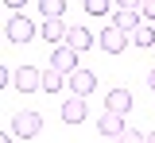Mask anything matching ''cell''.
Returning a JSON list of instances; mask_svg holds the SVG:
<instances>
[{"instance_id": "cell-3", "label": "cell", "mask_w": 155, "mask_h": 143, "mask_svg": "<svg viewBox=\"0 0 155 143\" xmlns=\"http://www.w3.org/2000/svg\"><path fill=\"white\" fill-rule=\"evenodd\" d=\"M97 43H101V50H109V54H120V50H128V43H132V35L109 23V27L101 31V39H97Z\"/></svg>"}, {"instance_id": "cell-6", "label": "cell", "mask_w": 155, "mask_h": 143, "mask_svg": "<svg viewBox=\"0 0 155 143\" xmlns=\"http://www.w3.org/2000/svg\"><path fill=\"white\" fill-rule=\"evenodd\" d=\"M51 70H58V74H74L78 70V50H70V46H58L54 54H51Z\"/></svg>"}, {"instance_id": "cell-12", "label": "cell", "mask_w": 155, "mask_h": 143, "mask_svg": "<svg viewBox=\"0 0 155 143\" xmlns=\"http://www.w3.org/2000/svg\"><path fill=\"white\" fill-rule=\"evenodd\" d=\"M39 16L43 20H62L66 16V0H39Z\"/></svg>"}, {"instance_id": "cell-19", "label": "cell", "mask_w": 155, "mask_h": 143, "mask_svg": "<svg viewBox=\"0 0 155 143\" xmlns=\"http://www.w3.org/2000/svg\"><path fill=\"white\" fill-rule=\"evenodd\" d=\"M140 12H143V20H155V0H143V8H140Z\"/></svg>"}, {"instance_id": "cell-14", "label": "cell", "mask_w": 155, "mask_h": 143, "mask_svg": "<svg viewBox=\"0 0 155 143\" xmlns=\"http://www.w3.org/2000/svg\"><path fill=\"white\" fill-rule=\"evenodd\" d=\"M62 85H66V74H58V70L47 66V70H43V89H47V93H58Z\"/></svg>"}, {"instance_id": "cell-18", "label": "cell", "mask_w": 155, "mask_h": 143, "mask_svg": "<svg viewBox=\"0 0 155 143\" xmlns=\"http://www.w3.org/2000/svg\"><path fill=\"white\" fill-rule=\"evenodd\" d=\"M116 8H124V12H140L143 0H116Z\"/></svg>"}, {"instance_id": "cell-16", "label": "cell", "mask_w": 155, "mask_h": 143, "mask_svg": "<svg viewBox=\"0 0 155 143\" xmlns=\"http://www.w3.org/2000/svg\"><path fill=\"white\" fill-rule=\"evenodd\" d=\"M81 8H85L89 16H105V12H109V0H81Z\"/></svg>"}, {"instance_id": "cell-1", "label": "cell", "mask_w": 155, "mask_h": 143, "mask_svg": "<svg viewBox=\"0 0 155 143\" xmlns=\"http://www.w3.org/2000/svg\"><path fill=\"white\" fill-rule=\"evenodd\" d=\"M12 132H16L19 139H35L39 132H43V116H39V112H27V108H19L16 116H12Z\"/></svg>"}, {"instance_id": "cell-23", "label": "cell", "mask_w": 155, "mask_h": 143, "mask_svg": "<svg viewBox=\"0 0 155 143\" xmlns=\"http://www.w3.org/2000/svg\"><path fill=\"white\" fill-rule=\"evenodd\" d=\"M147 85H151V89H155V70H151V74H147Z\"/></svg>"}, {"instance_id": "cell-17", "label": "cell", "mask_w": 155, "mask_h": 143, "mask_svg": "<svg viewBox=\"0 0 155 143\" xmlns=\"http://www.w3.org/2000/svg\"><path fill=\"white\" fill-rule=\"evenodd\" d=\"M116 143H143V135H140L136 128H124V132L116 135Z\"/></svg>"}, {"instance_id": "cell-2", "label": "cell", "mask_w": 155, "mask_h": 143, "mask_svg": "<svg viewBox=\"0 0 155 143\" xmlns=\"http://www.w3.org/2000/svg\"><path fill=\"white\" fill-rule=\"evenodd\" d=\"M4 35H8L12 43H31V39L39 35V27H35L31 20H27V16H19V12H16L12 20L4 23Z\"/></svg>"}, {"instance_id": "cell-4", "label": "cell", "mask_w": 155, "mask_h": 143, "mask_svg": "<svg viewBox=\"0 0 155 143\" xmlns=\"http://www.w3.org/2000/svg\"><path fill=\"white\" fill-rule=\"evenodd\" d=\"M66 85H70L74 97H89V93L97 89V74H93V70H74V74L66 78Z\"/></svg>"}, {"instance_id": "cell-8", "label": "cell", "mask_w": 155, "mask_h": 143, "mask_svg": "<svg viewBox=\"0 0 155 143\" xmlns=\"http://www.w3.org/2000/svg\"><path fill=\"white\" fill-rule=\"evenodd\" d=\"M97 132H101V135H109V139H116V135L124 132V116H120V112H101Z\"/></svg>"}, {"instance_id": "cell-9", "label": "cell", "mask_w": 155, "mask_h": 143, "mask_svg": "<svg viewBox=\"0 0 155 143\" xmlns=\"http://www.w3.org/2000/svg\"><path fill=\"white\" fill-rule=\"evenodd\" d=\"M62 46H70V50H78V54H81V50H89V46H93V35H89L85 27H70Z\"/></svg>"}, {"instance_id": "cell-21", "label": "cell", "mask_w": 155, "mask_h": 143, "mask_svg": "<svg viewBox=\"0 0 155 143\" xmlns=\"http://www.w3.org/2000/svg\"><path fill=\"white\" fill-rule=\"evenodd\" d=\"M0 143H12V132H4V135H0Z\"/></svg>"}, {"instance_id": "cell-10", "label": "cell", "mask_w": 155, "mask_h": 143, "mask_svg": "<svg viewBox=\"0 0 155 143\" xmlns=\"http://www.w3.org/2000/svg\"><path fill=\"white\" fill-rule=\"evenodd\" d=\"M66 31H70V27L62 20H43V27H39V35L47 43H66Z\"/></svg>"}, {"instance_id": "cell-20", "label": "cell", "mask_w": 155, "mask_h": 143, "mask_svg": "<svg viewBox=\"0 0 155 143\" xmlns=\"http://www.w3.org/2000/svg\"><path fill=\"white\" fill-rule=\"evenodd\" d=\"M4 4H8V8H16V12H19V8H23L27 0H4Z\"/></svg>"}, {"instance_id": "cell-11", "label": "cell", "mask_w": 155, "mask_h": 143, "mask_svg": "<svg viewBox=\"0 0 155 143\" xmlns=\"http://www.w3.org/2000/svg\"><path fill=\"white\" fill-rule=\"evenodd\" d=\"M62 120L66 124H81L85 120V97H70V101L62 104Z\"/></svg>"}, {"instance_id": "cell-7", "label": "cell", "mask_w": 155, "mask_h": 143, "mask_svg": "<svg viewBox=\"0 0 155 143\" xmlns=\"http://www.w3.org/2000/svg\"><path fill=\"white\" fill-rule=\"evenodd\" d=\"M105 112H132V93L128 89H109V97H105Z\"/></svg>"}, {"instance_id": "cell-5", "label": "cell", "mask_w": 155, "mask_h": 143, "mask_svg": "<svg viewBox=\"0 0 155 143\" xmlns=\"http://www.w3.org/2000/svg\"><path fill=\"white\" fill-rule=\"evenodd\" d=\"M16 89H19V93H35V89H43V70H35V66H19V70H16Z\"/></svg>"}, {"instance_id": "cell-15", "label": "cell", "mask_w": 155, "mask_h": 143, "mask_svg": "<svg viewBox=\"0 0 155 143\" xmlns=\"http://www.w3.org/2000/svg\"><path fill=\"white\" fill-rule=\"evenodd\" d=\"M132 43L136 46H155V31H151V23H140L132 31Z\"/></svg>"}, {"instance_id": "cell-13", "label": "cell", "mask_w": 155, "mask_h": 143, "mask_svg": "<svg viewBox=\"0 0 155 143\" xmlns=\"http://www.w3.org/2000/svg\"><path fill=\"white\" fill-rule=\"evenodd\" d=\"M113 27H120V31H128V35H132L136 27H140V12H124V8H120V12L113 16Z\"/></svg>"}, {"instance_id": "cell-22", "label": "cell", "mask_w": 155, "mask_h": 143, "mask_svg": "<svg viewBox=\"0 0 155 143\" xmlns=\"http://www.w3.org/2000/svg\"><path fill=\"white\" fill-rule=\"evenodd\" d=\"M143 143H155V132H147V135H143Z\"/></svg>"}]
</instances>
